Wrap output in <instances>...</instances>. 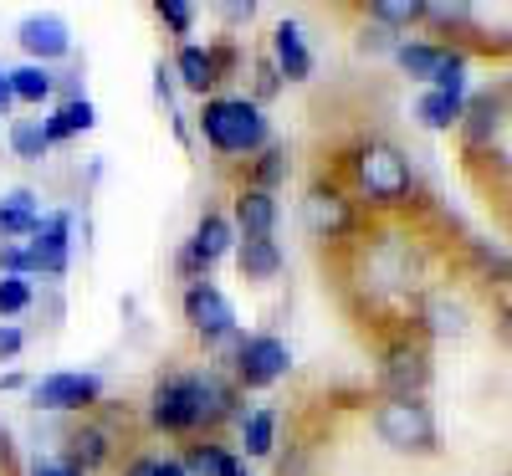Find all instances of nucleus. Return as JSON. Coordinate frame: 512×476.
Returning <instances> with one entry per match:
<instances>
[{
  "mask_svg": "<svg viewBox=\"0 0 512 476\" xmlns=\"http://www.w3.org/2000/svg\"><path fill=\"white\" fill-rule=\"evenodd\" d=\"M67 215L57 210V215H47V221H41V231L26 241L31 246V262H36V272H52V277H62L67 272Z\"/></svg>",
  "mask_w": 512,
  "mask_h": 476,
  "instance_id": "ddd939ff",
  "label": "nucleus"
},
{
  "mask_svg": "<svg viewBox=\"0 0 512 476\" xmlns=\"http://www.w3.org/2000/svg\"><path fill=\"white\" fill-rule=\"evenodd\" d=\"M251 11H256V6H226V16H231V21H251Z\"/></svg>",
  "mask_w": 512,
  "mask_h": 476,
  "instance_id": "a18cd8bd",
  "label": "nucleus"
},
{
  "mask_svg": "<svg viewBox=\"0 0 512 476\" xmlns=\"http://www.w3.org/2000/svg\"><path fill=\"white\" fill-rule=\"evenodd\" d=\"M374 436L390 446V451H405V456H431L436 451V415L425 400H384L374 410Z\"/></svg>",
  "mask_w": 512,
  "mask_h": 476,
  "instance_id": "f03ea898",
  "label": "nucleus"
},
{
  "mask_svg": "<svg viewBox=\"0 0 512 476\" xmlns=\"http://www.w3.org/2000/svg\"><path fill=\"white\" fill-rule=\"evenodd\" d=\"M231 241H236V226L226 221V215H205V221L195 226V241H190V246H195V251L205 256L210 267H216L221 256L231 251Z\"/></svg>",
  "mask_w": 512,
  "mask_h": 476,
  "instance_id": "aec40b11",
  "label": "nucleus"
},
{
  "mask_svg": "<svg viewBox=\"0 0 512 476\" xmlns=\"http://www.w3.org/2000/svg\"><path fill=\"white\" fill-rule=\"evenodd\" d=\"M31 308V282L26 277H0V313H26Z\"/></svg>",
  "mask_w": 512,
  "mask_h": 476,
  "instance_id": "72a5a7b5",
  "label": "nucleus"
},
{
  "mask_svg": "<svg viewBox=\"0 0 512 476\" xmlns=\"http://www.w3.org/2000/svg\"><path fill=\"white\" fill-rule=\"evenodd\" d=\"M175 72H180V82H185L190 93H205L210 82H216V62H210V47H180Z\"/></svg>",
  "mask_w": 512,
  "mask_h": 476,
  "instance_id": "393cba45",
  "label": "nucleus"
},
{
  "mask_svg": "<svg viewBox=\"0 0 512 476\" xmlns=\"http://www.w3.org/2000/svg\"><path fill=\"white\" fill-rule=\"evenodd\" d=\"M16 354H21V333L0 323V359H16Z\"/></svg>",
  "mask_w": 512,
  "mask_h": 476,
  "instance_id": "ea45409f",
  "label": "nucleus"
},
{
  "mask_svg": "<svg viewBox=\"0 0 512 476\" xmlns=\"http://www.w3.org/2000/svg\"><path fill=\"white\" fill-rule=\"evenodd\" d=\"M16 41L36 57V67H47V62H57V57L72 52V36H67V26L57 16H26L21 31H16Z\"/></svg>",
  "mask_w": 512,
  "mask_h": 476,
  "instance_id": "9d476101",
  "label": "nucleus"
},
{
  "mask_svg": "<svg viewBox=\"0 0 512 476\" xmlns=\"http://www.w3.org/2000/svg\"><path fill=\"white\" fill-rule=\"evenodd\" d=\"M180 272H185L195 287H200V282H210V262H205V256H200L195 246H185V251H180Z\"/></svg>",
  "mask_w": 512,
  "mask_h": 476,
  "instance_id": "f704fd0d",
  "label": "nucleus"
},
{
  "mask_svg": "<svg viewBox=\"0 0 512 476\" xmlns=\"http://www.w3.org/2000/svg\"><path fill=\"white\" fill-rule=\"evenodd\" d=\"M282 175H287V149L272 144V149L262 154V164H256V190L272 195V185H282Z\"/></svg>",
  "mask_w": 512,
  "mask_h": 476,
  "instance_id": "7c9ffc66",
  "label": "nucleus"
},
{
  "mask_svg": "<svg viewBox=\"0 0 512 476\" xmlns=\"http://www.w3.org/2000/svg\"><path fill=\"white\" fill-rule=\"evenodd\" d=\"M31 476H82L72 461H36V471Z\"/></svg>",
  "mask_w": 512,
  "mask_h": 476,
  "instance_id": "58836bf2",
  "label": "nucleus"
},
{
  "mask_svg": "<svg viewBox=\"0 0 512 476\" xmlns=\"http://www.w3.org/2000/svg\"><path fill=\"white\" fill-rule=\"evenodd\" d=\"M41 215H36V195L31 190H11L0 200V236H36Z\"/></svg>",
  "mask_w": 512,
  "mask_h": 476,
  "instance_id": "f3484780",
  "label": "nucleus"
},
{
  "mask_svg": "<svg viewBox=\"0 0 512 476\" xmlns=\"http://www.w3.org/2000/svg\"><path fill=\"white\" fill-rule=\"evenodd\" d=\"M149 420L169 436L180 430H195V410H190V379H159L149 395Z\"/></svg>",
  "mask_w": 512,
  "mask_h": 476,
  "instance_id": "1a4fd4ad",
  "label": "nucleus"
},
{
  "mask_svg": "<svg viewBox=\"0 0 512 476\" xmlns=\"http://www.w3.org/2000/svg\"><path fill=\"white\" fill-rule=\"evenodd\" d=\"M11 149H16V159H47V123L41 118H16L11 123Z\"/></svg>",
  "mask_w": 512,
  "mask_h": 476,
  "instance_id": "a878e982",
  "label": "nucleus"
},
{
  "mask_svg": "<svg viewBox=\"0 0 512 476\" xmlns=\"http://www.w3.org/2000/svg\"><path fill=\"white\" fill-rule=\"evenodd\" d=\"M0 272H6V277H26V272H36L31 246H26V241H0Z\"/></svg>",
  "mask_w": 512,
  "mask_h": 476,
  "instance_id": "473e14b6",
  "label": "nucleus"
},
{
  "mask_svg": "<svg viewBox=\"0 0 512 476\" xmlns=\"http://www.w3.org/2000/svg\"><path fill=\"white\" fill-rule=\"evenodd\" d=\"M425 21H441V26H461V21H472V6H425Z\"/></svg>",
  "mask_w": 512,
  "mask_h": 476,
  "instance_id": "c9c22d12",
  "label": "nucleus"
},
{
  "mask_svg": "<svg viewBox=\"0 0 512 476\" xmlns=\"http://www.w3.org/2000/svg\"><path fill=\"white\" fill-rule=\"evenodd\" d=\"M11 103H16V93H11V77L0 72V113H11Z\"/></svg>",
  "mask_w": 512,
  "mask_h": 476,
  "instance_id": "a19ab883",
  "label": "nucleus"
},
{
  "mask_svg": "<svg viewBox=\"0 0 512 476\" xmlns=\"http://www.w3.org/2000/svg\"><path fill=\"white\" fill-rule=\"evenodd\" d=\"M477 262H482L487 272H502V277H512V262H507L502 251H487V246H477Z\"/></svg>",
  "mask_w": 512,
  "mask_h": 476,
  "instance_id": "4c0bfd02",
  "label": "nucleus"
},
{
  "mask_svg": "<svg viewBox=\"0 0 512 476\" xmlns=\"http://www.w3.org/2000/svg\"><path fill=\"white\" fill-rule=\"evenodd\" d=\"M287 374V343L282 338H246L241 343V354H236V379L246 389H267Z\"/></svg>",
  "mask_w": 512,
  "mask_h": 476,
  "instance_id": "423d86ee",
  "label": "nucleus"
},
{
  "mask_svg": "<svg viewBox=\"0 0 512 476\" xmlns=\"http://www.w3.org/2000/svg\"><path fill=\"white\" fill-rule=\"evenodd\" d=\"M441 52H446V47H425V41H400V47H395L400 67H405L410 77H420V82H431V77H436Z\"/></svg>",
  "mask_w": 512,
  "mask_h": 476,
  "instance_id": "bb28decb",
  "label": "nucleus"
},
{
  "mask_svg": "<svg viewBox=\"0 0 512 476\" xmlns=\"http://www.w3.org/2000/svg\"><path fill=\"white\" fill-rule=\"evenodd\" d=\"M415 113H420L425 128H456L461 113H466V88H461V93H441V88H431V93L420 98Z\"/></svg>",
  "mask_w": 512,
  "mask_h": 476,
  "instance_id": "6ab92c4d",
  "label": "nucleus"
},
{
  "mask_svg": "<svg viewBox=\"0 0 512 476\" xmlns=\"http://www.w3.org/2000/svg\"><path fill=\"white\" fill-rule=\"evenodd\" d=\"M379 384H384V400H420V389L431 384V359H425V349L395 343V349L384 354Z\"/></svg>",
  "mask_w": 512,
  "mask_h": 476,
  "instance_id": "20e7f679",
  "label": "nucleus"
},
{
  "mask_svg": "<svg viewBox=\"0 0 512 476\" xmlns=\"http://www.w3.org/2000/svg\"><path fill=\"white\" fill-rule=\"evenodd\" d=\"M369 267L379 272V287H405L410 282V251L400 241H379L374 256H369Z\"/></svg>",
  "mask_w": 512,
  "mask_h": 476,
  "instance_id": "412c9836",
  "label": "nucleus"
},
{
  "mask_svg": "<svg viewBox=\"0 0 512 476\" xmlns=\"http://www.w3.org/2000/svg\"><path fill=\"white\" fill-rule=\"evenodd\" d=\"M82 476H88L93 466H103L108 461V430L103 425H82L77 436H72V456H67Z\"/></svg>",
  "mask_w": 512,
  "mask_h": 476,
  "instance_id": "b1692460",
  "label": "nucleus"
},
{
  "mask_svg": "<svg viewBox=\"0 0 512 476\" xmlns=\"http://www.w3.org/2000/svg\"><path fill=\"white\" fill-rule=\"evenodd\" d=\"M277 62H262V67H256V98H272L277 93Z\"/></svg>",
  "mask_w": 512,
  "mask_h": 476,
  "instance_id": "e433bc0d",
  "label": "nucleus"
},
{
  "mask_svg": "<svg viewBox=\"0 0 512 476\" xmlns=\"http://www.w3.org/2000/svg\"><path fill=\"white\" fill-rule=\"evenodd\" d=\"M359 185H364L369 200H379V205H400V200L410 195V159H405L395 144H384V139L364 144V149H359Z\"/></svg>",
  "mask_w": 512,
  "mask_h": 476,
  "instance_id": "7ed1b4c3",
  "label": "nucleus"
},
{
  "mask_svg": "<svg viewBox=\"0 0 512 476\" xmlns=\"http://www.w3.org/2000/svg\"><path fill=\"white\" fill-rule=\"evenodd\" d=\"M154 466H159V461H149V456H144V461H134V466H128L123 476H154Z\"/></svg>",
  "mask_w": 512,
  "mask_h": 476,
  "instance_id": "37998d69",
  "label": "nucleus"
},
{
  "mask_svg": "<svg viewBox=\"0 0 512 476\" xmlns=\"http://www.w3.org/2000/svg\"><path fill=\"white\" fill-rule=\"evenodd\" d=\"M31 395L41 410H82L103 395V379L98 374H47Z\"/></svg>",
  "mask_w": 512,
  "mask_h": 476,
  "instance_id": "6e6552de",
  "label": "nucleus"
},
{
  "mask_svg": "<svg viewBox=\"0 0 512 476\" xmlns=\"http://www.w3.org/2000/svg\"><path fill=\"white\" fill-rule=\"evenodd\" d=\"M272 57H277V72H282L287 82H303V77L313 72V52H308L303 31H297L292 21L277 26V36H272Z\"/></svg>",
  "mask_w": 512,
  "mask_h": 476,
  "instance_id": "4468645a",
  "label": "nucleus"
},
{
  "mask_svg": "<svg viewBox=\"0 0 512 476\" xmlns=\"http://www.w3.org/2000/svg\"><path fill=\"white\" fill-rule=\"evenodd\" d=\"M236 267H241L246 282H272L282 272V251H277V241H241L236 246Z\"/></svg>",
  "mask_w": 512,
  "mask_h": 476,
  "instance_id": "dca6fc26",
  "label": "nucleus"
},
{
  "mask_svg": "<svg viewBox=\"0 0 512 476\" xmlns=\"http://www.w3.org/2000/svg\"><path fill=\"white\" fill-rule=\"evenodd\" d=\"M200 134L210 149L221 154H251L267 144V118L262 103H246V98H210L200 113Z\"/></svg>",
  "mask_w": 512,
  "mask_h": 476,
  "instance_id": "f257e3e1",
  "label": "nucleus"
},
{
  "mask_svg": "<svg viewBox=\"0 0 512 476\" xmlns=\"http://www.w3.org/2000/svg\"><path fill=\"white\" fill-rule=\"evenodd\" d=\"M425 323H431L436 333H446V338H456L466 328V313L456 308L451 297H425Z\"/></svg>",
  "mask_w": 512,
  "mask_h": 476,
  "instance_id": "c85d7f7f",
  "label": "nucleus"
},
{
  "mask_svg": "<svg viewBox=\"0 0 512 476\" xmlns=\"http://www.w3.org/2000/svg\"><path fill=\"white\" fill-rule=\"evenodd\" d=\"M231 226L241 231V241H272V231H277V200H272L267 190H256V185L241 190Z\"/></svg>",
  "mask_w": 512,
  "mask_h": 476,
  "instance_id": "f8f14e48",
  "label": "nucleus"
},
{
  "mask_svg": "<svg viewBox=\"0 0 512 476\" xmlns=\"http://www.w3.org/2000/svg\"><path fill=\"white\" fill-rule=\"evenodd\" d=\"M497 333H502V343H507V349H512V308L502 313V328H497Z\"/></svg>",
  "mask_w": 512,
  "mask_h": 476,
  "instance_id": "c03bdc74",
  "label": "nucleus"
},
{
  "mask_svg": "<svg viewBox=\"0 0 512 476\" xmlns=\"http://www.w3.org/2000/svg\"><path fill=\"white\" fill-rule=\"evenodd\" d=\"M6 77H11L16 103H47L52 88H57V77H52L47 67H36V62H26V67H16V72H6Z\"/></svg>",
  "mask_w": 512,
  "mask_h": 476,
  "instance_id": "5701e85b",
  "label": "nucleus"
},
{
  "mask_svg": "<svg viewBox=\"0 0 512 476\" xmlns=\"http://www.w3.org/2000/svg\"><path fill=\"white\" fill-rule=\"evenodd\" d=\"M41 123H47V144H62L67 134H88L98 123V108L88 98H72V103L57 108V118H41Z\"/></svg>",
  "mask_w": 512,
  "mask_h": 476,
  "instance_id": "a211bd4d",
  "label": "nucleus"
},
{
  "mask_svg": "<svg viewBox=\"0 0 512 476\" xmlns=\"http://www.w3.org/2000/svg\"><path fill=\"white\" fill-rule=\"evenodd\" d=\"M231 476H251V471H246V466H241V461H236V466H231Z\"/></svg>",
  "mask_w": 512,
  "mask_h": 476,
  "instance_id": "49530a36",
  "label": "nucleus"
},
{
  "mask_svg": "<svg viewBox=\"0 0 512 476\" xmlns=\"http://www.w3.org/2000/svg\"><path fill=\"white\" fill-rule=\"evenodd\" d=\"M231 466H236V456L226 446H195L185 456V471L190 476H231Z\"/></svg>",
  "mask_w": 512,
  "mask_h": 476,
  "instance_id": "cd10ccee",
  "label": "nucleus"
},
{
  "mask_svg": "<svg viewBox=\"0 0 512 476\" xmlns=\"http://www.w3.org/2000/svg\"><path fill=\"white\" fill-rule=\"evenodd\" d=\"M369 21L379 26V31H400V26H415V21H425V0H374L369 6Z\"/></svg>",
  "mask_w": 512,
  "mask_h": 476,
  "instance_id": "4be33fe9",
  "label": "nucleus"
},
{
  "mask_svg": "<svg viewBox=\"0 0 512 476\" xmlns=\"http://www.w3.org/2000/svg\"><path fill=\"white\" fill-rule=\"evenodd\" d=\"M154 476H190V471H185V461H159Z\"/></svg>",
  "mask_w": 512,
  "mask_h": 476,
  "instance_id": "79ce46f5",
  "label": "nucleus"
},
{
  "mask_svg": "<svg viewBox=\"0 0 512 476\" xmlns=\"http://www.w3.org/2000/svg\"><path fill=\"white\" fill-rule=\"evenodd\" d=\"M303 221H308V231L318 236V241H338V236H349L354 231V205L338 195V190H308V200H303Z\"/></svg>",
  "mask_w": 512,
  "mask_h": 476,
  "instance_id": "0eeeda50",
  "label": "nucleus"
},
{
  "mask_svg": "<svg viewBox=\"0 0 512 476\" xmlns=\"http://www.w3.org/2000/svg\"><path fill=\"white\" fill-rule=\"evenodd\" d=\"M231 389L216 379V374H195L190 379V410H195V425H216L231 415Z\"/></svg>",
  "mask_w": 512,
  "mask_h": 476,
  "instance_id": "2eb2a0df",
  "label": "nucleus"
},
{
  "mask_svg": "<svg viewBox=\"0 0 512 476\" xmlns=\"http://www.w3.org/2000/svg\"><path fill=\"white\" fill-rule=\"evenodd\" d=\"M456 128H461L466 149H487V144H497V134H502V98H497V93L466 98V113H461Z\"/></svg>",
  "mask_w": 512,
  "mask_h": 476,
  "instance_id": "9b49d317",
  "label": "nucleus"
},
{
  "mask_svg": "<svg viewBox=\"0 0 512 476\" xmlns=\"http://www.w3.org/2000/svg\"><path fill=\"white\" fill-rule=\"evenodd\" d=\"M154 11H159V21L175 36H190V26H195V6H190V0H159Z\"/></svg>",
  "mask_w": 512,
  "mask_h": 476,
  "instance_id": "2f4dec72",
  "label": "nucleus"
},
{
  "mask_svg": "<svg viewBox=\"0 0 512 476\" xmlns=\"http://www.w3.org/2000/svg\"><path fill=\"white\" fill-rule=\"evenodd\" d=\"M185 318H190V328H195L205 343H221V338L236 333V313H231L226 292L210 287V282H200V287L185 292Z\"/></svg>",
  "mask_w": 512,
  "mask_h": 476,
  "instance_id": "39448f33",
  "label": "nucleus"
},
{
  "mask_svg": "<svg viewBox=\"0 0 512 476\" xmlns=\"http://www.w3.org/2000/svg\"><path fill=\"white\" fill-rule=\"evenodd\" d=\"M241 420H246V456H267V451H272L277 415H272V410H251V415H241Z\"/></svg>",
  "mask_w": 512,
  "mask_h": 476,
  "instance_id": "c756f323",
  "label": "nucleus"
}]
</instances>
